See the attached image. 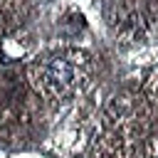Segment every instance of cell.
Listing matches in <instances>:
<instances>
[{"label": "cell", "instance_id": "6da1fadb", "mask_svg": "<svg viewBox=\"0 0 158 158\" xmlns=\"http://www.w3.org/2000/svg\"><path fill=\"white\" fill-rule=\"evenodd\" d=\"M49 79L54 84H59V89H64L72 81V67L64 59H52L49 62Z\"/></svg>", "mask_w": 158, "mask_h": 158}]
</instances>
